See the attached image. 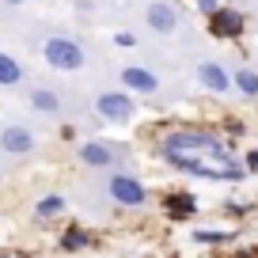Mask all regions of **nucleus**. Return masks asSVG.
<instances>
[{
  "label": "nucleus",
  "instance_id": "f257e3e1",
  "mask_svg": "<svg viewBox=\"0 0 258 258\" xmlns=\"http://www.w3.org/2000/svg\"><path fill=\"white\" fill-rule=\"evenodd\" d=\"M160 152L175 171L194 175V178H217V182H239L243 178V163L232 156V148L224 141L209 137V133H198V129L167 133Z\"/></svg>",
  "mask_w": 258,
  "mask_h": 258
},
{
  "label": "nucleus",
  "instance_id": "f03ea898",
  "mask_svg": "<svg viewBox=\"0 0 258 258\" xmlns=\"http://www.w3.org/2000/svg\"><path fill=\"white\" fill-rule=\"evenodd\" d=\"M42 57L57 73H80L84 64H88V49L76 38H64V34H53V38L42 42Z\"/></svg>",
  "mask_w": 258,
  "mask_h": 258
},
{
  "label": "nucleus",
  "instance_id": "7ed1b4c3",
  "mask_svg": "<svg viewBox=\"0 0 258 258\" xmlns=\"http://www.w3.org/2000/svg\"><path fill=\"white\" fill-rule=\"evenodd\" d=\"M106 194H110V202L133 205V209L148 202V186L141 182L137 175H125V171H114V175L106 178Z\"/></svg>",
  "mask_w": 258,
  "mask_h": 258
},
{
  "label": "nucleus",
  "instance_id": "20e7f679",
  "mask_svg": "<svg viewBox=\"0 0 258 258\" xmlns=\"http://www.w3.org/2000/svg\"><path fill=\"white\" fill-rule=\"evenodd\" d=\"M145 23L152 27L156 34H175L178 23H182V12H178L171 0H148L145 4Z\"/></svg>",
  "mask_w": 258,
  "mask_h": 258
},
{
  "label": "nucleus",
  "instance_id": "39448f33",
  "mask_svg": "<svg viewBox=\"0 0 258 258\" xmlns=\"http://www.w3.org/2000/svg\"><path fill=\"white\" fill-rule=\"evenodd\" d=\"M95 110L103 114L106 121H129L137 106H133V99H129L125 91H103V95L95 99Z\"/></svg>",
  "mask_w": 258,
  "mask_h": 258
},
{
  "label": "nucleus",
  "instance_id": "423d86ee",
  "mask_svg": "<svg viewBox=\"0 0 258 258\" xmlns=\"http://www.w3.org/2000/svg\"><path fill=\"white\" fill-rule=\"evenodd\" d=\"M118 80H121V88L141 91V95H156V91H160V76H156L152 69H141V64H125L118 73Z\"/></svg>",
  "mask_w": 258,
  "mask_h": 258
},
{
  "label": "nucleus",
  "instance_id": "0eeeda50",
  "mask_svg": "<svg viewBox=\"0 0 258 258\" xmlns=\"http://www.w3.org/2000/svg\"><path fill=\"white\" fill-rule=\"evenodd\" d=\"M0 152H8V156L34 152V133L27 125H4L0 129Z\"/></svg>",
  "mask_w": 258,
  "mask_h": 258
},
{
  "label": "nucleus",
  "instance_id": "6e6552de",
  "mask_svg": "<svg viewBox=\"0 0 258 258\" xmlns=\"http://www.w3.org/2000/svg\"><path fill=\"white\" fill-rule=\"evenodd\" d=\"M198 80H202V88H209L213 95H224V91L235 88L232 73H224V64H217V61H202L198 64Z\"/></svg>",
  "mask_w": 258,
  "mask_h": 258
},
{
  "label": "nucleus",
  "instance_id": "1a4fd4ad",
  "mask_svg": "<svg viewBox=\"0 0 258 258\" xmlns=\"http://www.w3.org/2000/svg\"><path fill=\"white\" fill-rule=\"evenodd\" d=\"M80 163L91 167V171H103V167L114 163V148L106 145V141H84L80 145Z\"/></svg>",
  "mask_w": 258,
  "mask_h": 258
},
{
  "label": "nucleus",
  "instance_id": "9d476101",
  "mask_svg": "<svg viewBox=\"0 0 258 258\" xmlns=\"http://www.w3.org/2000/svg\"><path fill=\"white\" fill-rule=\"evenodd\" d=\"M31 110H38V114H61V95L49 91V88H34L31 91Z\"/></svg>",
  "mask_w": 258,
  "mask_h": 258
},
{
  "label": "nucleus",
  "instance_id": "9b49d317",
  "mask_svg": "<svg viewBox=\"0 0 258 258\" xmlns=\"http://www.w3.org/2000/svg\"><path fill=\"white\" fill-rule=\"evenodd\" d=\"M19 80H23V64H19L12 53L0 49V88H16Z\"/></svg>",
  "mask_w": 258,
  "mask_h": 258
},
{
  "label": "nucleus",
  "instance_id": "f8f14e48",
  "mask_svg": "<svg viewBox=\"0 0 258 258\" xmlns=\"http://www.w3.org/2000/svg\"><path fill=\"white\" fill-rule=\"evenodd\" d=\"M213 31L224 34V38H235V34L243 31V16L239 12H217V16H213Z\"/></svg>",
  "mask_w": 258,
  "mask_h": 258
},
{
  "label": "nucleus",
  "instance_id": "ddd939ff",
  "mask_svg": "<svg viewBox=\"0 0 258 258\" xmlns=\"http://www.w3.org/2000/svg\"><path fill=\"white\" fill-rule=\"evenodd\" d=\"M61 213H64V198H61V194H46V198H38V205H34V217H38V220L61 217Z\"/></svg>",
  "mask_w": 258,
  "mask_h": 258
},
{
  "label": "nucleus",
  "instance_id": "4468645a",
  "mask_svg": "<svg viewBox=\"0 0 258 258\" xmlns=\"http://www.w3.org/2000/svg\"><path fill=\"white\" fill-rule=\"evenodd\" d=\"M232 80H235V91H239V95H247V99L258 95V73L254 69H239Z\"/></svg>",
  "mask_w": 258,
  "mask_h": 258
},
{
  "label": "nucleus",
  "instance_id": "2eb2a0df",
  "mask_svg": "<svg viewBox=\"0 0 258 258\" xmlns=\"http://www.w3.org/2000/svg\"><path fill=\"white\" fill-rule=\"evenodd\" d=\"M61 247L64 250H80V247H88V232H80V228H73V232L61 239Z\"/></svg>",
  "mask_w": 258,
  "mask_h": 258
},
{
  "label": "nucleus",
  "instance_id": "dca6fc26",
  "mask_svg": "<svg viewBox=\"0 0 258 258\" xmlns=\"http://www.w3.org/2000/svg\"><path fill=\"white\" fill-rule=\"evenodd\" d=\"M194 239L198 243H224L228 232H209V228H205V232H194Z\"/></svg>",
  "mask_w": 258,
  "mask_h": 258
},
{
  "label": "nucleus",
  "instance_id": "f3484780",
  "mask_svg": "<svg viewBox=\"0 0 258 258\" xmlns=\"http://www.w3.org/2000/svg\"><path fill=\"white\" fill-rule=\"evenodd\" d=\"M198 8H202L205 16H217V12H220V8H217V0H198Z\"/></svg>",
  "mask_w": 258,
  "mask_h": 258
},
{
  "label": "nucleus",
  "instance_id": "a211bd4d",
  "mask_svg": "<svg viewBox=\"0 0 258 258\" xmlns=\"http://www.w3.org/2000/svg\"><path fill=\"white\" fill-rule=\"evenodd\" d=\"M247 163H250V167H258V152H250V156H247Z\"/></svg>",
  "mask_w": 258,
  "mask_h": 258
},
{
  "label": "nucleus",
  "instance_id": "6ab92c4d",
  "mask_svg": "<svg viewBox=\"0 0 258 258\" xmlns=\"http://www.w3.org/2000/svg\"><path fill=\"white\" fill-rule=\"evenodd\" d=\"M4 4H12V8H19V4H27V0H4Z\"/></svg>",
  "mask_w": 258,
  "mask_h": 258
}]
</instances>
